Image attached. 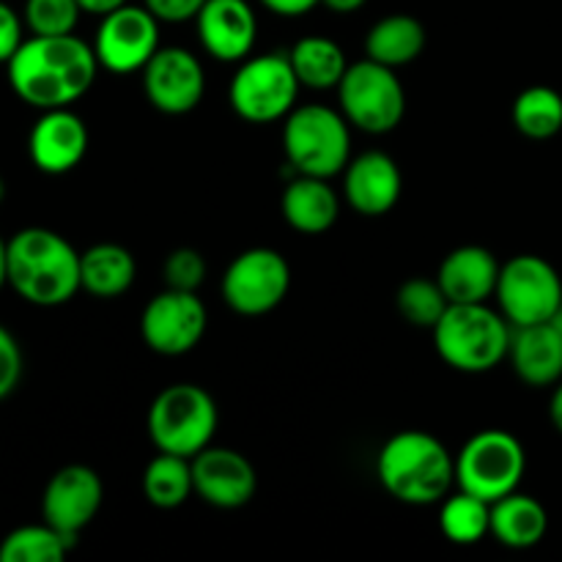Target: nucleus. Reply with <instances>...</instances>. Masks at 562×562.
<instances>
[{"label": "nucleus", "mask_w": 562, "mask_h": 562, "mask_svg": "<svg viewBox=\"0 0 562 562\" xmlns=\"http://www.w3.org/2000/svg\"><path fill=\"white\" fill-rule=\"evenodd\" d=\"M97 71V53L75 33L25 38L5 64L11 91L36 110L71 108L91 91Z\"/></svg>", "instance_id": "f257e3e1"}, {"label": "nucleus", "mask_w": 562, "mask_h": 562, "mask_svg": "<svg viewBox=\"0 0 562 562\" xmlns=\"http://www.w3.org/2000/svg\"><path fill=\"white\" fill-rule=\"evenodd\" d=\"M9 285L27 305H66L82 291L80 252L49 228L16 231L9 239Z\"/></svg>", "instance_id": "f03ea898"}, {"label": "nucleus", "mask_w": 562, "mask_h": 562, "mask_svg": "<svg viewBox=\"0 0 562 562\" xmlns=\"http://www.w3.org/2000/svg\"><path fill=\"white\" fill-rule=\"evenodd\" d=\"M376 475L390 497L426 508L456 488V459L434 434L401 431L379 450Z\"/></svg>", "instance_id": "7ed1b4c3"}, {"label": "nucleus", "mask_w": 562, "mask_h": 562, "mask_svg": "<svg viewBox=\"0 0 562 562\" xmlns=\"http://www.w3.org/2000/svg\"><path fill=\"white\" fill-rule=\"evenodd\" d=\"M431 333L445 366L461 373H486L508 357L514 327L503 313L477 302L450 305Z\"/></svg>", "instance_id": "20e7f679"}, {"label": "nucleus", "mask_w": 562, "mask_h": 562, "mask_svg": "<svg viewBox=\"0 0 562 562\" xmlns=\"http://www.w3.org/2000/svg\"><path fill=\"white\" fill-rule=\"evenodd\" d=\"M220 426V409L209 390L201 384H170L148 409L146 428L148 439L159 453L184 456L195 459L201 450L212 445L214 431Z\"/></svg>", "instance_id": "39448f33"}, {"label": "nucleus", "mask_w": 562, "mask_h": 562, "mask_svg": "<svg viewBox=\"0 0 562 562\" xmlns=\"http://www.w3.org/2000/svg\"><path fill=\"white\" fill-rule=\"evenodd\" d=\"M349 121L327 104H302L285 115L283 151L289 168L302 176L333 179L351 159Z\"/></svg>", "instance_id": "423d86ee"}, {"label": "nucleus", "mask_w": 562, "mask_h": 562, "mask_svg": "<svg viewBox=\"0 0 562 562\" xmlns=\"http://www.w3.org/2000/svg\"><path fill=\"white\" fill-rule=\"evenodd\" d=\"M527 472V450L503 428L477 431L456 459V488L486 499L488 505L519 492Z\"/></svg>", "instance_id": "0eeeda50"}, {"label": "nucleus", "mask_w": 562, "mask_h": 562, "mask_svg": "<svg viewBox=\"0 0 562 562\" xmlns=\"http://www.w3.org/2000/svg\"><path fill=\"white\" fill-rule=\"evenodd\" d=\"M300 88L289 55H250L231 77L228 104L239 119L250 124H272L296 108Z\"/></svg>", "instance_id": "6e6552de"}, {"label": "nucleus", "mask_w": 562, "mask_h": 562, "mask_svg": "<svg viewBox=\"0 0 562 562\" xmlns=\"http://www.w3.org/2000/svg\"><path fill=\"white\" fill-rule=\"evenodd\" d=\"M335 91L346 121L368 135H387L404 121L406 91L390 66L371 58L349 64Z\"/></svg>", "instance_id": "1a4fd4ad"}, {"label": "nucleus", "mask_w": 562, "mask_h": 562, "mask_svg": "<svg viewBox=\"0 0 562 562\" xmlns=\"http://www.w3.org/2000/svg\"><path fill=\"white\" fill-rule=\"evenodd\" d=\"M494 296L510 327L554 322L562 311V280L547 258L525 252L503 263Z\"/></svg>", "instance_id": "9d476101"}, {"label": "nucleus", "mask_w": 562, "mask_h": 562, "mask_svg": "<svg viewBox=\"0 0 562 562\" xmlns=\"http://www.w3.org/2000/svg\"><path fill=\"white\" fill-rule=\"evenodd\" d=\"M291 289V267L272 247H250L228 263L223 300L239 316H267L283 305Z\"/></svg>", "instance_id": "9b49d317"}, {"label": "nucleus", "mask_w": 562, "mask_h": 562, "mask_svg": "<svg viewBox=\"0 0 562 562\" xmlns=\"http://www.w3.org/2000/svg\"><path fill=\"white\" fill-rule=\"evenodd\" d=\"M99 69L113 75H132L143 71V66L159 49V20L146 5H121L102 16L93 38Z\"/></svg>", "instance_id": "f8f14e48"}, {"label": "nucleus", "mask_w": 562, "mask_h": 562, "mask_svg": "<svg viewBox=\"0 0 562 562\" xmlns=\"http://www.w3.org/2000/svg\"><path fill=\"white\" fill-rule=\"evenodd\" d=\"M209 313L198 291H179L165 285L140 316V338L162 357H181L195 349L206 333Z\"/></svg>", "instance_id": "ddd939ff"}, {"label": "nucleus", "mask_w": 562, "mask_h": 562, "mask_svg": "<svg viewBox=\"0 0 562 562\" xmlns=\"http://www.w3.org/2000/svg\"><path fill=\"white\" fill-rule=\"evenodd\" d=\"M143 91L151 108L168 115H184L201 104L206 75L195 53L184 47H159L143 66Z\"/></svg>", "instance_id": "4468645a"}, {"label": "nucleus", "mask_w": 562, "mask_h": 562, "mask_svg": "<svg viewBox=\"0 0 562 562\" xmlns=\"http://www.w3.org/2000/svg\"><path fill=\"white\" fill-rule=\"evenodd\" d=\"M104 503L102 477L86 464H66L47 481L42 494V519L69 538L97 519Z\"/></svg>", "instance_id": "2eb2a0df"}, {"label": "nucleus", "mask_w": 562, "mask_h": 562, "mask_svg": "<svg viewBox=\"0 0 562 562\" xmlns=\"http://www.w3.org/2000/svg\"><path fill=\"white\" fill-rule=\"evenodd\" d=\"M192 483L195 494L206 505L220 510L245 508L258 488L256 467L239 450L209 445L192 459Z\"/></svg>", "instance_id": "dca6fc26"}, {"label": "nucleus", "mask_w": 562, "mask_h": 562, "mask_svg": "<svg viewBox=\"0 0 562 562\" xmlns=\"http://www.w3.org/2000/svg\"><path fill=\"white\" fill-rule=\"evenodd\" d=\"M31 162L47 176L75 170L88 154V126L71 108L42 110L27 135Z\"/></svg>", "instance_id": "f3484780"}, {"label": "nucleus", "mask_w": 562, "mask_h": 562, "mask_svg": "<svg viewBox=\"0 0 562 562\" xmlns=\"http://www.w3.org/2000/svg\"><path fill=\"white\" fill-rule=\"evenodd\" d=\"M198 22V38L212 58L241 64L250 58L258 36L256 11L247 0H206Z\"/></svg>", "instance_id": "a211bd4d"}, {"label": "nucleus", "mask_w": 562, "mask_h": 562, "mask_svg": "<svg viewBox=\"0 0 562 562\" xmlns=\"http://www.w3.org/2000/svg\"><path fill=\"white\" fill-rule=\"evenodd\" d=\"M401 190H404V176L390 154L366 151L346 165L344 198L362 217H384L393 212Z\"/></svg>", "instance_id": "6ab92c4d"}, {"label": "nucleus", "mask_w": 562, "mask_h": 562, "mask_svg": "<svg viewBox=\"0 0 562 562\" xmlns=\"http://www.w3.org/2000/svg\"><path fill=\"white\" fill-rule=\"evenodd\" d=\"M499 269L503 263L494 258L492 250L481 245H464L445 256V261L439 263L437 283L450 305H477L494 296Z\"/></svg>", "instance_id": "aec40b11"}, {"label": "nucleus", "mask_w": 562, "mask_h": 562, "mask_svg": "<svg viewBox=\"0 0 562 562\" xmlns=\"http://www.w3.org/2000/svg\"><path fill=\"white\" fill-rule=\"evenodd\" d=\"M508 360L530 387H552L562 379V335L554 322L514 327Z\"/></svg>", "instance_id": "412c9836"}, {"label": "nucleus", "mask_w": 562, "mask_h": 562, "mask_svg": "<svg viewBox=\"0 0 562 562\" xmlns=\"http://www.w3.org/2000/svg\"><path fill=\"white\" fill-rule=\"evenodd\" d=\"M280 212H283L285 223L294 231L307 236H318L327 234L335 225V220H338L340 198L329 187V179L296 173L285 184L283 198H280Z\"/></svg>", "instance_id": "4be33fe9"}, {"label": "nucleus", "mask_w": 562, "mask_h": 562, "mask_svg": "<svg viewBox=\"0 0 562 562\" xmlns=\"http://www.w3.org/2000/svg\"><path fill=\"white\" fill-rule=\"evenodd\" d=\"M137 263L126 247L102 241L80 252V283L97 300H115L135 283Z\"/></svg>", "instance_id": "5701e85b"}, {"label": "nucleus", "mask_w": 562, "mask_h": 562, "mask_svg": "<svg viewBox=\"0 0 562 562\" xmlns=\"http://www.w3.org/2000/svg\"><path fill=\"white\" fill-rule=\"evenodd\" d=\"M549 514L536 497L514 492L492 503V536L508 549H532L547 538Z\"/></svg>", "instance_id": "b1692460"}, {"label": "nucleus", "mask_w": 562, "mask_h": 562, "mask_svg": "<svg viewBox=\"0 0 562 562\" xmlns=\"http://www.w3.org/2000/svg\"><path fill=\"white\" fill-rule=\"evenodd\" d=\"M423 47H426V27L409 14L382 16L366 33V58L390 66V69H401V66L417 60Z\"/></svg>", "instance_id": "393cba45"}, {"label": "nucleus", "mask_w": 562, "mask_h": 562, "mask_svg": "<svg viewBox=\"0 0 562 562\" xmlns=\"http://www.w3.org/2000/svg\"><path fill=\"white\" fill-rule=\"evenodd\" d=\"M291 66L296 71V80L302 88L311 91H329L338 88L344 80L349 60L340 44H335L327 36H305L291 47L289 53Z\"/></svg>", "instance_id": "a878e982"}, {"label": "nucleus", "mask_w": 562, "mask_h": 562, "mask_svg": "<svg viewBox=\"0 0 562 562\" xmlns=\"http://www.w3.org/2000/svg\"><path fill=\"white\" fill-rule=\"evenodd\" d=\"M195 494L192 483V459L173 453H159L143 470V497L154 508L173 510Z\"/></svg>", "instance_id": "bb28decb"}, {"label": "nucleus", "mask_w": 562, "mask_h": 562, "mask_svg": "<svg viewBox=\"0 0 562 562\" xmlns=\"http://www.w3.org/2000/svg\"><path fill=\"white\" fill-rule=\"evenodd\" d=\"M439 530L456 547H475L492 536V505L456 488L439 503Z\"/></svg>", "instance_id": "cd10ccee"}, {"label": "nucleus", "mask_w": 562, "mask_h": 562, "mask_svg": "<svg viewBox=\"0 0 562 562\" xmlns=\"http://www.w3.org/2000/svg\"><path fill=\"white\" fill-rule=\"evenodd\" d=\"M77 538L64 536L53 525H25L0 541V562H60L75 549Z\"/></svg>", "instance_id": "c85d7f7f"}, {"label": "nucleus", "mask_w": 562, "mask_h": 562, "mask_svg": "<svg viewBox=\"0 0 562 562\" xmlns=\"http://www.w3.org/2000/svg\"><path fill=\"white\" fill-rule=\"evenodd\" d=\"M514 126L530 140H549L562 130V97L549 86H530L516 97Z\"/></svg>", "instance_id": "c756f323"}, {"label": "nucleus", "mask_w": 562, "mask_h": 562, "mask_svg": "<svg viewBox=\"0 0 562 562\" xmlns=\"http://www.w3.org/2000/svg\"><path fill=\"white\" fill-rule=\"evenodd\" d=\"M395 307H398L401 318L412 327L434 329L450 307V302L437 280L409 278L395 294Z\"/></svg>", "instance_id": "7c9ffc66"}, {"label": "nucleus", "mask_w": 562, "mask_h": 562, "mask_svg": "<svg viewBox=\"0 0 562 562\" xmlns=\"http://www.w3.org/2000/svg\"><path fill=\"white\" fill-rule=\"evenodd\" d=\"M80 14L82 9L77 0H25V9H22V20L31 36L75 33Z\"/></svg>", "instance_id": "2f4dec72"}, {"label": "nucleus", "mask_w": 562, "mask_h": 562, "mask_svg": "<svg viewBox=\"0 0 562 562\" xmlns=\"http://www.w3.org/2000/svg\"><path fill=\"white\" fill-rule=\"evenodd\" d=\"M206 258L195 247H176L168 252L162 263V278L168 289L179 291H198L206 280Z\"/></svg>", "instance_id": "473e14b6"}, {"label": "nucleus", "mask_w": 562, "mask_h": 562, "mask_svg": "<svg viewBox=\"0 0 562 562\" xmlns=\"http://www.w3.org/2000/svg\"><path fill=\"white\" fill-rule=\"evenodd\" d=\"M22 379V349L14 335L0 324V401L9 398Z\"/></svg>", "instance_id": "72a5a7b5"}, {"label": "nucleus", "mask_w": 562, "mask_h": 562, "mask_svg": "<svg viewBox=\"0 0 562 562\" xmlns=\"http://www.w3.org/2000/svg\"><path fill=\"white\" fill-rule=\"evenodd\" d=\"M22 42H25V20L0 0V64H9Z\"/></svg>", "instance_id": "f704fd0d"}, {"label": "nucleus", "mask_w": 562, "mask_h": 562, "mask_svg": "<svg viewBox=\"0 0 562 562\" xmlns=\"http://www.w3.org/2000/svg\"><path fill=\"white\" fill-rule=\"evenodd\" d=\"M148 11L157 16L159 22H190L201 14L206 0H143Z\"/></svg>", "instance_id": "c9c22d12"}, {"label": "nucleus", "mask_w": 562, "mask_h": 562, "mask_svg": "<svg viewBox=\"0 0 562 562\" xmlns=\"http://www.w3.org/2000/svg\"><path fill=\"white\" fill-rule=\"evenodd\" d=\"M263 5H267L272 14H280V16H302L307 14V11L316 9L322 0H261Z\"/></svg>", "instance_id": "e433bc0d"}, {"label": "nucleus", "mask_w": 562, "mask_h": 562, "mask_svg": "<svg viewBox=\"0 0 562 562\" xmlns=\"http://www.w3.org/2000/svg\"><path fill=\"white\" fill-rule=\"evenodd\" d=\"M80 3V9L86 11V14H97V16H104L110 14V11L121 9V5H126L130 0H77Z\"/></svg>", "instance_id": "4c0bfd02"}, {"label": "nucleus", "mask_w": 562, "mask_h": 562, "mask_svg": "<svg viewBox=\"0 0 562 562\" xmlns=\"http://www.w3.org/2000/svg\"><path fill=\"white\" fill-rule=\"evenodd\" d=\"M368 0H322V5H327L335 14H351V11H360Z\"/></svg>", "instance_id": "58836bf2"}, {"label": "nucleus", "mask_w": 562, "mask_h": 562, "mask_svg": "<svg viewBox=\"0 0 562 562\" xmlns=\"http://www.w3.org/2000/svg\"><path fill=\"white\" fill-rule=\"evenodd\" d=\"M549 417H552L554 428L562 434V379L558 382V390L552 395V404H549Z\"/></svg>", "instance_id": "ea45409f"}, {"label": "nucleus", "mask_w": 562, "mask_h": 562, "mask_svg": "<svg viewBox=\"0 0 562 562\" xmlns=\"http://www.w3.org/2000/svg\"><path fill=\"white\" fill-rule=\"evenodd\" d=\"M9 285V239L0 236V291Z\"/></svg>", "instance_id": "a19ab883"}, {"label": "nucleus", "mask_w": 562, "mask_h": 562, "mask_svg": "<svg viewBox=\"0 0 562 562\" xmlns=\"http://www.w3.org/2000/svg\"><path fill=\"white\" fill-rule=\"evenodd\" d=\"M3 198H5V181L3 176H0V203H3Z\"/></svg>", "instance_id": "79ce46f5"}, {"label": "nucleus", "mask_w": 562, "mask_h": 562, "mask_svg": "<svg viewBox=\"0 0 562 562\" xmlns=\"http://www.w3.org/2000/svg\"><path fill=\"white\" fill-rule=\"evenodd\" d=\"M554 324H558V329H560V335H562V311L558 313V316H554Z\"/></svg>", "instance_id": "37998d69"}]
</instances>
